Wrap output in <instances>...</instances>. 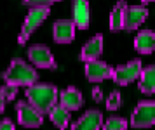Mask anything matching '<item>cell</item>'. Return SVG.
I'll use <instances>...</instances> for the list:
<instances>
[{"instance_id":"cell-1","label":"cell","mask_w":155,"mask_h":130,"mask_svg":"<svg viewBox=\"0 0 155 130\" xmlns=\"http://www.w3.org/2000/svg\"><path fill=\"white\" fill-rule=\"evenodd\" d=\"M25 96L28 97V103L33 108H37L42 115H45V113H49L58 104L59 90L52 83H37L35 82L26 87Z\"/></svg>"},{"instance_id":"cell-2","label":"cell","mask_w":155,"mask_h":130,"mask_svg":"<svg viewBox=\"0 0 155 130\" xmlns=\"http://www.w3.org/2000/svg\"><path fill=\"white\" fill-rule=\"evenodd\" d=\"M4 82L5 85H12V87H28L31 83L38 80V73L33 66H30L26 61H23L19 57H16L11 61L9 68L4 71Z\"/></svg>"},{"instance_id":"cell-3","label":"cell","mask_w":155,"mask_h":130,"mask_svg":"<svg viewBox=\"0 0 155 130\" xmlns=\"http://www.w3.org/2000/svg\"><path fill=\"white\" fill-rule=\"evenodd\" d=\"M49 14H51V5L30 7L28 16L25 17V23H23L21 31H19V36H18V43H19V45H25V43L28 42V38L33 35V31H35L37 28L49 17Z\"/></svg>"},{"instance_id":"cell-4","label":"cell","mask_w":155,"mask_h":130,"mask_svg":"<svg viewBox=\"0 0 155 130\" xmlns=\"http://www.w3.org/2000/svg\"><path fill=\"white\" fill-rule=\"evenodd\" d=\"M155 123V101H141L131 116L133 128H148Z\"/></svg>"},{"instance_id":"cell-5","label":"cell","mask_w":155,"mask_h":130,"mask_svg":"<svg viewBox=\"0 0 155 130\" xmlns=\"http://www.w3.org/2000/svg\"><path fill=\"white\" fill-rule=\"evenodd\" d=\"M16 111H18V122L26 128H37L44 123V115L28 101H18Z\"/></svg>"},{"instance_id":"cell-6","label":"cell","mask_w":155,"mask_h":130,"mask_svg":"<svg viewBox=\"0 0 155 130\" xmlns=\"http://www.w3.org/2000/svg\"><path fill=\"white\" fill-rule=\"evenodd\" d=\"M141 69H143L141 61L140 59H133V61H129V62H126V64H122V66L113 69L112 78L117 85H129L131 82H134V80L140 78Z\"/></svg>"},{"instance_id":"cell-7","label":"cell","mask_w":155,"mask_h":130,"mask_svg":"<svg viewBox=\"0 0 155 130\" xmlns=\"http://www.w3.org/2000/svg\"><path fill=\"white\" fill-rule=\"evenodd\" d=\"M28 59L37 68H45V69H54L56 68V59L51 52V49L42 43H35L28 47Z\"/></svg>"},{"instance_id":"cell-8","label":"cell","mask_w":155,"mask_h":130,"mask_svg":"<svg viewBox=\"0 0 155 130\" xmlns=\"http://www.w3.org/2000/svg\"><path fill=\"white\" fill-rule=\"evenodd\" d=\"M113 75V68L106 62L99 61V59H94V61H87L85 62V76L89 82H103V80H108L112 78Z\"/></svg>"},{"instance_id":"cell-9","label":"cell","mask_w":155,"mask_h":130,"mask_svg":"<svg viewBox=\"0 0 155 130\" xmlns=\"http://www.w3.org/2000/svg\"><path fill=\"white\" fill-rule=\"evenodd\" d=\"M148 17V9L145 5H126L124 9V30H136Z\"/></svg>"},{"instance_id":"cell-10","label":"cell","mask_w":155,"mask_h":130,"mask_svg":"<svg viewBox=\"0 0 155 130\" xmlns=\"http://www.w3.org/2000/svg\"><path fill=\"white\" fill-rule=\"evenodd\" d=\"M75 23L71 19H58L52 26V36L58 43H70L75 38Z\"/></svg>"},{"instance_id":"cell-11","label":"cell","mask_w":155,"mask_h":130,"mask_svg":"<svg viewBox=\"0 0 155 130\" xmlns=\"http://www.w3.org/2000/svg\"><path fill=\"white\" fill-rule=\"evenodd\" d=\"M71 12H73V23L80 30L89 28L91 23V9L87 0H71Z\"/></svg>"},{"instance_id":"cell-12","label":"cell","mask_w":155,"mask_h":130,"mask_svg":"<svg viewBox=\"0 0 155 130\" xmlns=\"http://www.w3.org/2000/svg\"><path fill=\"white\" fill-rule=\"evenodd\" d=\"M101 125H103V115H101V111L89 109L71 125V130H99Z\"/></svg>"},{"instance_id":"cell-13","label":"cell","mask_w":155,"mask_h":130,"mask_svg":"<svg viewBox=\"0 0 155 130\" xmlns=\"http://www.w3.org/2000/svg\"><path fill=\"white\" fill-rule=\"evenodd\" d=\"M58 101L61 106H64L68 111H75V109H80L82 108V104H84V97L80 94V90L75 89V87H68V89H64L59 97H58Z\"/></svg>"},{"instance_id":"cell-14","label":"cell","mask_w":155,"mask_h":130,"mask_svg":"<svg viewBox=\"0 0 155 130\" xmlns=\"http://www.w3.org/2000/svg\"><path fill=\"white\" fill-rule=\"evenodd\" d=\"M103 52V35H94L91 40L85 43L80 50V59L84 62L99 59V55Z\"/></svg>"},{"instance_id":"cell-15","label":"cell","mask_w":155,"mask_h":130,"mask_svg":"<svg viewBox=\"0 0 155 130\" xmlns=\"http://www.w3.org/2000/svg\"><path fill=\"white\" fill-rule=\"evenodd\" d=\"M134 49L140 54H152L155 50V33L152 30H141L134 38Z\"/></svg>"},{"instance_id":"cell-16","label":"cell","mask_w":155,"mask_h":130,"mask_svg":"<svg viewBox=\"0 0 155 130\" xmlns=\"http://www.w3.org/2000/svg\"><path fill=\"white\" fill-rule=\"evenodd\" d=\"M138 87L143 94H155V64H150L140 73Z\"/></svg>"},{"instance_id":"cell-17","label":"cell","mask_w":155,"mask_h":130,"mask_svg":"<svg viewBox=\"0 0 155 130\" xmlns=\"http://www.w3.org/2000/svg\"><path fill=\"white\" fill-rule=\"evenodd\" d=\"M49 116H51V122L54 123V127L59 130H64L68 127V123H70V111L64 106H61V104H56L49 111Z\"/></svg>"},{"instance_id":"cell-18","label":"cell","mask_w":155,"mask_h":130,"mask_svg":"<svg viewBox=\"0 0 155 130\" xmlns=\"http://www.w3.org/2000/svg\"><path fill=\"white\" fill-rule=\"evenodd\" d=\"M124 9H126L124 0H119L117 5L112 9V14H110V30L112 31L124 30Z\"/></svg>"},{"instance_id":"cell-19","label":"cell","mask_w":155,"mask_h":130,"mask_svg":"<svg viewBox=\"0 0 155 130\" xmlns=\"http://www.w3.org/2000/svg\"><path fill=\"white\" fill-rule=\"evenodd\" d=\"M101 127L103 130H127V120L122 116H110Z\"/></svg>"},{"instance_id":"cell-20","label":"cell","mask_w":155,"mask_h":130,"mask_svg":"<svg viewBox=\"0 0 155 130\" xmlns=\"http://www.w3.org/2000/svg\"><path fill=\"white\" fill-rule=\"evenodd\" d=\"M120 103H122V97H120V92H117V90H113L112 94L108 96V99H106V108L110 111H115L120 108Z\"/></svg>"},{"instance_id":"cell-21","label":"cell","mask_w":155,"mask_h":130,"mask_svg":"<svg viewBox=\"0 0 155 130\" xmlns=\"http://www.w3.org/2000/svg\"><path fill=\"white\" fill-rule=\"evenodd\" d=\"M54 2H59V0H23V4L28 7H35V5H51Z\"/></svg>"},{"instance_id":"cell-22","label":"cell","mask_w":155,"mask_h":130,"mask_svg":"<svg viewBox=\"0 0 155 130\" xmlns=\"http://www.w3.org/2000/svg\"><path fill=\"white\" fill-rule=\"evenodd\" d=\"M5 96H7V101H14L16 96H18V87H12V85H4L2 87Z\"/></svg>"},{"instance_id":"cell-23","label":"cell","mask_w":155,"mask_h":130,"mask_svg":"<svg viewBox=\"0 0 155 130\" xmlns=\"http://www.w3.org/2000/svg\"><path fill=\"white\" fill-rule=\"evenodd\" d=\"M0 130H16L14 123H12V120H9V118L2 120V122H0Z\"/></svg>"},{"instance_id":"cell-24","label":"cell","mask_w":155,"mask_h":130,"mask_svg":"<svg viewBox=\"0 0 155 130\" xmlns=\"http://www.w3.org/2000/svg\"><path fill=\"white\" fill-rule=\"evenodd\" d=\"M5 104H7V96H5L4 89H0V113H4V109H5Z\"/></svg>"},{"instance_id":"cell-25","label":"cell","mask_w":155,"mask_h":130,"mask_svg":"<svg viewBox=\"0 0 155 130\" xmlns=\"http://www.w3.org/2000/svg\"><path fill=\"white\" fill-rule=\"evenodd\" d=\"M92 97H94V101H101V99H103V97H101V90L98 89V87H94V89H92Z\"/></svg>"},{"instance_id":"cell-26","label":"cell","mask_w":155,"mask_h":130,"mask_svg":"<svg viewBox=\"0 0 155 130\" xmlns=\"http://www.w3.org/2000/svg\"><path fill=\"white\" fill-rule=\"evenodd\" d=\"M141 2H143V5H145V4H148V2H155V0H141Z\"/></svg>"}]
</instances>
